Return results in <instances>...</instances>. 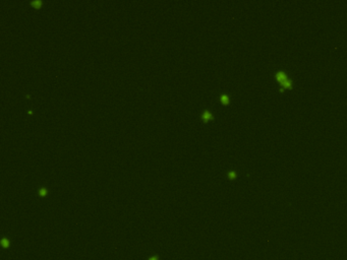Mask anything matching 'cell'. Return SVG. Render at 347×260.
I'll use <instances>...</instances> for the list:
<instances>
[{
    "mask_svg": "<svg viewBox=\"0 0 347 260\" xmlns=\"http://www.w3.org/2000/svg\"><path fill=\"white\" fill-rule=\"evenodd\" d=\"M275 79L280 84V92H284L285 89H291L293 87V81L289 77V75L284 70H278L275 73Z\"/></svg>",
    "mask_w": 347,
    "mask_h": 260,
    "instance_id": "obj_1",
    "label": "cell"
},
{
    "mask_svg": "<svg viewBox=\"0 0 347 260\" xmlns=\"http://www.w3.org/2000/svg\"><path fill=\"white\" fill-rule=\"evenodd\" d=\"M32 5L40 6L41 5V1H40V0H37V1H32Z\"/></svg>",
    "mask_w": 347,
    "mask_h": 260,
    "instance_id": "obj_7",
    "label": "cell"
},
{
    "mask_svg": "<svg viewBox=\"0 0 347 260\" xmlns=\"http://www.w3.org/2000/svg\"><path fill=\"white\" fill-rule=\"evenodd\" d=\"M46 193H47V191H46L45 188H40V189H39V194H40L41 196H45Z\"/></svg>",
    "mask_w": 347,
    "mask_h": 260,
    "instance_id": "obj_6",
    "label": "cell"
},
{
    "mask_svg": "<svg viewBox=\"0 0 347 260\" xmlns=\"http://www.w3.org/2000/svg\"><path fill=\"white\" fill-rule=\"evenodd\" d=\"M228 177H229L230 179H235L236 178V173H235L234 171H230L229 173H228Z\"/></svg>",
    "mask_w": 347,
    "mask_h": 260,
    "instance_id": "obj_5",
    "label": "cell"
},
{
    "mask_svg": "<svg viewBox=\"0 0 347 260\" xmlns=\"http://www.w3.org/2000/svg\"><path fill=\"white\" fill-rule=\"evenodd\" d=\"M202 117H203V119L204 120H208V119H210V118H212V114L210 113V112L209 111H204L203 112V115H202Z\"/></svg>",
    "mask_w": 347,
    "mask_h": 260,
    "instance_id": "obj_2",
    "label": "cell"
},
{
    "mask_svg": "<svg viewBox=\"0 0 347 260\" xmlns=\"http://www.w3.org/2000/svg\"><path fill=\"white\" fill-rule=\"evenodd\" d=\"M149 260H159V258H158V256H152L150 257Z\"/></svg>",
    "mask_w": 347,
    "mask_h": 260,
    "instance_id": "obj_8",
    "label": "cell"
},
{
    "mask_svg": "<svg viewBox=\"0 0 347 260\" xmlns=\"http://www.w3.org/2000/svg\"><path fill=\"white\" fill-rule=\"evenodd\" d=\"M220 100H221V102H222L223 104H228V103H229V97H228L227 94H221Z\"/></svg>",
    "mask_w": 347,
    "mask_h": 260,
    "instance_id": "obj_3",
    "label": "cell"
},
{
    "mask_svg": "<svg viewBox=\"0 0 347 260\" xmlns=\"http://www.w3.org/2000/svg\"><path fill=\"white\" fill-rule=\"evenodd\" d=\"M1 245H2V247H4V248H8L9 247V241L7 239H5V238H3V239L1 240Z\"/></svg>",
    "mask_w": 347,
    "mask_h": 260,
    "instance_id": "obj_4",
    "label": "cell"
}]
</instances>
